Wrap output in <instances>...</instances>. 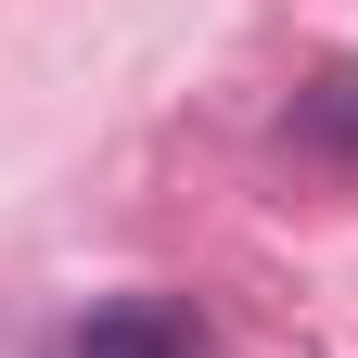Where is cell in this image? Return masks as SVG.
<instances>
[{
    "mask_svg": "<svg viewBox=\"0 0 358 358\" xmlns=\"http://www.w3.org/2000/svg\"><path fill=\"white\" fill-rule=\"evenodd\" d=\"M64 358H205V333L179 320V307H90Z\"/></svg>",
    "mask_w": 358,
    "mask_h": 358,
    "instance_id": "cell-1",
    "label": "cell"
},
{
    "mask_svg": "<svg viewBox=\"0 0 358 358\" xmlns=\"http://www.w3.org/2000/svg\"><path fill=\"white\" fill-rule=\"evenodd\" d=\"M294 141H307V154H345V166H358V64H320V77L294 90Z\"/></svg>",
    "mask_w": 358,
    "mask_h": 358,
    "instance_id": "cell-2",
    "label": "cell"
}]
</instances>
